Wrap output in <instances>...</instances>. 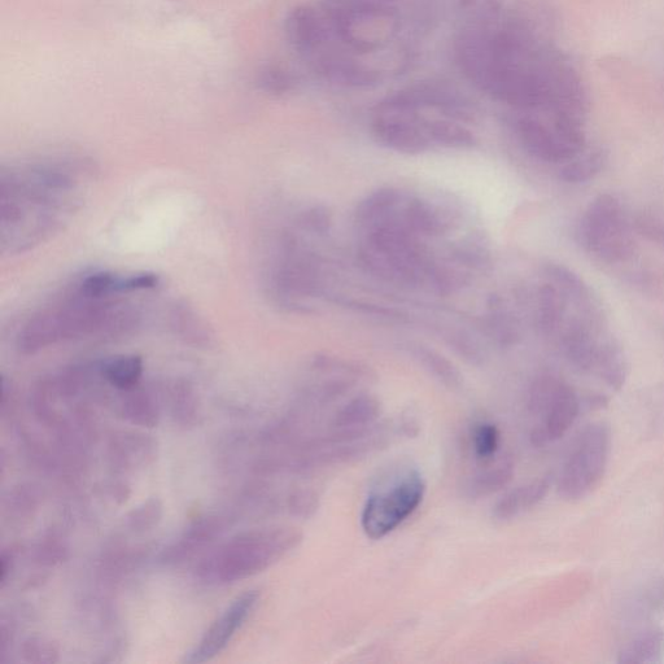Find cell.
<instances>
[{
	"label": "cell",
	"instance_id": "1",
	"mask_svg": "<svg viewBox=\"0 0 664 664\" xmlns=\"http://www.w3.org/2000/svg\"><path fill=\"white\" fill-rule=\"evenodd\" d=\"M419 21L418 0H329L294 12L287 33L318 67L365 81L399 63Z\"/></svg>",
	"mask_w": 664,
	"mask_h": 664
},
{
	"label": "cell",
	"instance_id": "2",
	"mask_svg": "<svg viewBox=\"0 0 664 664\" xmlns=\"http://www.w3.org/2000/svg\"><path fill=\"white\" fill-rule=\"evenodd\" d=\"M93 165L76 157H46L0 172V247L19 255L59 233L80 209Z\"/></svg>",
	"mask_w": 664,
	"mask_h": 664
},
{
	"label": "cell",
	"instance_id": "3",
	"mask_svg": "<svg viewBox=\"0 0 664 664\" xmlns=\"http://www.w3.org/2000/svg\"><path fill=\"white\" fill-rule=\"evenodd\" d=\"M141 316L128 303L93 299L74 291L73 296L39 310L17 335V349L36 355L52 345L91 338H115L138 326Z\"/></svg>",
	"mask_w": 664,
	"mask_h": 664
},
{
	"label": "cell",
	"instance_id": "4",
	"mask_svg": "<svg viewBox=\"0 0 664 664\" xmlns=\"http://www.w3.org/2000/svg\"><path fill=\"white\" fill-rule=\"evenodd\" d=\"M303 543L295 527L257 528L231 537L203 559L199 578L207 583L233 584L261 574Z\"/></svg>",
	"mask_w": 664,
	"mask_h": 664
},
{
	"label": "cell",
	"instance_id": "5",
	"mask_svg": "<svg viewBox=\"0 0 664 664\" xmlns=\"http://www.w3.org/2000/svg\"><path fill=\"white\" fill-rule=\"evenodd\" d=\"M426 495V482L413 467L380 483L370 493L362 509V531L371 540H380L392 534L421 506Z\"/></svg>",
	"mask_w": 664,
	"mask_h": 664
},
{
	"label": "cell",
	"instance_id": "6",
	"mask_svg": "<svg viewBox=\"0 0 664 664\" xmlns=\"http://www.w3.org/2000/svg\"><path fill=\"white\" fill-rule=\"evenodd\" d=\"M528 412L537 421L530 434L531 444L543 448L567 434L580 413V400L565 382L552 375H541L531 384Z\"/></svg>",
	"mask_w": 664,
	"mask_h": 664
},
{
	"label": "cell",
	"instance_id": "7",
	"mask_svg": "<svg viewBox=\"0 0 664 664\" xmlns=\"http://www.w3.org/2000/svg\"><path fill=\"white\" fill-rule=\"evenodd\" d=\"M579 235L583 247L607 264L626 261L635 252L622 204L613 195L597 196L589 204L581 218Z\"/></svg>",
	"mask_w": 664,
	"mask_h": 664
},
{
	"label": "cell",
	"instance_id": "8",
	"mask_svg": "<svg viewBox=\"0 0 664 664\" xmlns=\"http://www.w3.org/2000/svg\"><path fill=\"white\" fill-rule=\"evenodd\" d=\"M610 454V430L594 423L576 441L558 478V493L566 500L588 496L604 478Z\"/></svg>",
	"mask_w": 664,
	"mask_h": 664
},
{
	"label": "cell",
	"instance_id": "9",
	"mask_svg": "<svg viewBox=\"0 0 664 664\" xmlns=\"http://www.w3.org/2000/svg\"><path fill=\"white\" fill-rule=\"evenodd\" d=\"M260 601L259 591H247L237 598L205 632L198 646L186 654L185 663H204L216 658L227 648L240 628L246 624Z\"/></svg>",
	"mask_w": 664,
	"mask_h": 664
},
{
	"label": "cell",
	"instance_id": "10",
	"mask_svg": "<svg viewBox=\"0 0 664 664\" xmlns=\"http://www.w3.org/2000/svg\"><path fill=\"white\" fill-rule=\"evenodd\" d=\"M373 131L380 144L400 154H423L431 147L430 138L413 109L384 106L382 115L374 122Z\"/></svg>",
	"mask_w": 664,
	"mask_h": 664
},
{
	"label": "cell",
	"instance_id": "11",
	"mask_svg": "<svg viewBox=\"0 0 664 664\" xmlns=\"http://www.w3.org/2000/svg\"><path fill=\"white\" fill-rule=\"evenodd\" d=\"M159 282V275L154 273L119 275L112 272H95L81 279L76 292L93 299H112L130 292L152 290Z\"/></svg>",
	"mask_w": 664,
	"mask_h": 664
},
{
	"label": "cell",
	"instance_id": "12",
	"mask_svg": "<svg viewBox=\"0 0 664 664\" xmlns=\"http://www.w3.org/2000/svg\"><path fill=\"white\" fill-rule=\"evenodd\" d=\"M518 135L524 148L545 163H561L579 154V151L558 133L556 126L550 130L534 119L519 121Z\"/></svg>",
	"mask_w": 664,
	"mask_h": 664
},
{
	"label": "cell",
	"instance_id": "13",
	"mask_svg": "<svg viewBox=\"0 0 664 664\" xmlns=\"http://www.w3.org/2000/svg\"><path fill=\"white\" fill-rule=\"evenodd\" d=\"M229 519L221 515H207L196 519L178 541L164 550L161 562L164 565H181L187 559L212 544L217 536L226 531Z\"/></svg>",
	"mask_w": 664,
	"mask_h": 664
},
{
	"label": "cell",
	"instance_id": "14",
	"mask_svg": "<svg viewBox=\"0 0 664 664\" xmlns=\"http://www.w3.org/2000/svg\"><path fill=\"white\" fill-rule=\"evenodd\" d=\"M156 456V441L141 432H119L109 443V460L120 471L142 469L151 465Z\"/></svg>",
	"mask_w": 664,
	"mask_h": 664
},
{
	"label": "cell",
	"instance_id": "15",
	"mask_svg": "<svg viewBox=\"0 0 664 664\" xmlns=\"http://www.w3.org/2000/svg\"><path fill=\"white\" fill-rule=\"evenodd\" d=\"M515 474L514 458L510 453H500L495 460L479 463L475 473L466 480L465 495L480 500L509 486Z\"/></svg>",
	"mask_w": 664,
	"mask_h": 664
},
{
	"label": "cell",
	"instance_id": "16",
	"mask_svg": "<svg viewBox=\"0 0 664 664\" xmlns=\"http://www.w3.org/2000/svg\"><path fill=\"white\" fill-rule=\"evenodd\" d=\"M552 483V476L546 475L511 489L498 500L493 508V517L497 521L506 522L534 509L548 495Z\"/></svg>",
	"mask_w": 664,
	"mask_h": 664
},
{
	"label": "cell",
	"instance_id": "17",
	"mask_svg": "<svg viewBox=\"0 0 664 664\" xmlns=\"http://www.w3.org/2000/svg\"><path fill=\"white\" fill-rule=\"evenodd\" d=\"M119 414L135 426L154 428L159 425L160 405L155 392L139 386L128 391H117Z\"/></svg>",
	"mask_w": 664,
	"mask_h": 664
},
{
	"label": "cell",
	"instance_id": "18",
	"mask_svg": "<svg viewBox=\"0 0 664 664\" xmlns=\"http://www.w3.org/2000/svg\"><path fill=\"white\" fill-rule=\"evenodd\" d=\"M486 326L489 336L502 349L515 347L521 342V327L517 318L498 295L488 297Z\"/></svg>",
	"mask_w": 664,
	"mask_h": 664
},
{
	"label": "cell",
	"instance_id": "19",
	"mask_svg": "<svg viewBox=\"0 0 664 664\" xmlns=\"http://www.w3.org/2000/svg\"><path fill=\"white\" fill-rule=\"evenodd\" d=\"M99 368L109 387L116 391H128L141 383L144 362L141 356L122 355L103 361Z\"/></svg>",
	"mask_w": 664,
	"mask_h": 664
},
{
	"label": "cell",
	"instance_id": "20",
	"mask_svg": "<svg viewBox=\"0 0 664 664\" xmlns=\"http://www.w3.org/2000/svg\"><path fill=\"white\" fill-rule=\"evenodd\" d=\"M170 325L179 338L194 347H209L213 343L212 330L190 305H174L170 312Z\"/></svg>",
	"mask_w": 664,
	"mask_h": 664
},
{
	"label": "cell",
	"instance_id": "21",
	"mask_svg": "<svg viewBox=\"0 0 664 664\" xmlns=\"http://www.w3.org/2000/svg\"><path fill=\"white\" fill-rule=\"evenodd\" d=\"M403 221L415 235L440 237L448 231V224L439 209L422 199H412L406 204Z\"/></svg>",
	"mask_w": 664,
	"mask_h": 664
},
{
	"label": "cell",
	"instance_id": "22",
	"mask_svg": "<svg viewBox=\"0 0 664 664\" xmlns=\"http://www.w3.org/2000/svg\"><path fill=\"white\" fill-rule=\"evenodd\" d=\"M409 352L435 379L449 390H460L463 378L447 357L422 344H410Z\"/></svg>",
	"mask_w": 664,
	"mask_h": 664
},
{
	"label": "cell",
	"instance_id": "23",
	"mask_svg": "<svg viewBox=\"0 0 664 664\" xmlns=\"http://www.w3.org/2000/svg\"><path fill=\"white\" fill-rule=\"evenodd\" d=\"M401 200L400 192L392 187H383L361 200L356 209L358 224L371 226L391 217Z\"/></svg>",
	"mask_w": 664,
	"mask_h": 664
},
{
	"label": "cell",
	"instance_id": "24",
	"mask_svg": "<svg viewBox=\"0 0 664 664\" xmlns=\"http://www.w3.org/2000/svg\"><path fill=\"white\" fill-rule=\"evenodd\" d=\"M174 421L182 427H194L199 418V401L194 387L185 380H176L168 390Z\"/></svg>",
	"mask_w": 664,
	"mask_h": 664
},
{
	"label": "cell",
	"instance_id": "25",
	"mask_svg": "<svg viewBox=\"0 0 664 664\" xmlns=\"http://www.w3.org/2000/svg\"><path fill=\"white\" fill-rule=\"evenodd\" d=\"M565 304L563 297L553 285L541 286L537 295V327L545 335H553L563 322Z\"/></svg>",
	"mask_w": 664,
	"mask_h": 664
},
{
	"label": "cell",
	"instance_id": "26",
	"mask_svg": "<svg viewBox=\"0 0 664 664\" xmlns=\"http://www.w3.org/2000/svg\"><path fill=\"white\" fill-rule=\"evenodd\" d=\"M423 130L431 143H438L447 148L465 150L473 148L476 143L473 133L454 121H423Z\"/></svg>",
	"mask_w": 664,
	"mask_h": 664
},
{
	"label": "cell",
	"instance_id": "27",
	"mask_svg": "<svg viewBox=\"0 0 664 664\" xmlns=\"http://www.w3.org/2000/svg\"><path fill=\"white\" fill-rule=\"evenodd\" d=\"M469 444L478 463H486L500 456L501 432L495 423L479 421L471 427Z\"/></svg>",
	"mask_w": 664,
	"mask_h": 664
},
{
	"label": "cell",
	"instance_id": "28",
	"mask_svg": "<svg viewBox=\"0 0 664 664\" xmlns=\"http://www.w3.org/2000/svg\"><path fill=\"white\" fill-rule=\"evenodd\" d=\"M664 636L658 629L642 633L619 655L620 663L646 664L657 662L662 655Z\"/></svg>",
	"mask_w": 664,
	"mask_h": 664
},
{
	"label": "cell",
	"instance_id": "29",
	"mask_svg": "<svg viewBox=\"0 0 664 664\" xmlns=\"http://www.w3.org/2000/svg\"><path fill=\"white\" fill-rule=\"evenodd\" d=\"M39 498L38 489L32 484H20L4 500V514L13 521H29L37 513Z\"/></svg>",
	"mask_w": 664,
	"mask_h": 664
},
{
	"label": "cell",
	"instance_id": "30",
	"mask_svg": "<svg viewBox=\"0 0 664 664\" xmlns=\"http://www.w3.org/2000/svg\"><path fill=\"white\" fill-rule=\"evenodd\" d=\"M163 517V502L159 498H151L126 515V527L134 534H144L159 526Z\"/></svg>",
	"mask_w": 664,
	"mask_h": 664
},
{
	"label": "cell",
	"instance_id": "31",
	"mask_svg": "<svg viewBox=\"0 0 664 664\" xmlns=\"http://www.w3.org/2000/svg\"><path fill=\"white\" fill-rule=\"evenodd\" d=\"M606 156L604 152H593L583 159L563 166L559 178L569 183H583L597 176L604 169Z\"/></svg>",
	"mask_w": 664,
	"mask_h": 664
},
{
	"label": "cell",
	"instance_id": "32",
	"mask_svg": "<svg viewBox=\"0 0 664 664\" xmlns=\"http://www.w3.org/2000/svg\"><path fill=\"white\" fill-rule=\"evenodd\" d=\"M21 657L25 663L52 664L60 661L58 644L43 636H32L21 646Z\"/></svg>",
	"mask_w": 664,
	"mask_h": 664
},
{
	"label": "cell",
	"instance_id": "33",
	"mask_svg": "<svg viewBox=\"0 0 664 664\" xmlns=\"http://www.w3.org/2000/svg\"><path fill=\"white\" fill-rule=\"evenodd\" d=\"M332 222H334V218H332L330 208L325 205H314L297 216L296 227L304 233L322 237V235L330 233Z\"/></svg>",
	"mask_w": 664,
	"mask_h": 664
},
{
	"label": "cell",
	"instance_id": "34",
	"mask_svg": "<svg viewBox=\"0 0 664 664\" xmlns=\"http://www.w3.org/2000/svg\"><path fill=\"white\" fill-rule=\"evenodd\" d=\"M320 506L317 492L310 488H295L286 497V509L296 518H310Z\"/></svg>",
	"mask_w": 664,
	"mask_h": 664
},
{
	"label": "cell",
	"instance_id": "35",
	"mask_svg": "<svg viewBox=\"0 0 664 664\" xmlns=\"http://www.w3.org/2000/svg\"><path fill=\"white\" fill-rule=\"evenodd\" d=\"M68 556V546L60 535L50 534L43 537L37 546L36 558L41 565L55 566Z\"/></svg>",
	"mask_w": 664,
	"mask_h": 664
},
{
	"label": "cell",
	"instance_id": "36",
	"mask_svg": "<svg viewBox=\"0 0 664 664\" xmlns=\"http://www.w3.org/2000/svg\"><path fill=\"white\" fill-rule=\"evenodd\" d=\"M448 344L454 352L471 365L483 364L484 355L478 343L469 334L463 331H452L447 335Z\"/></svg>",
	"mask_w": 664,
	"mask_h": 664
},
{
	"label": "cell",
	"instance_id": "37",
	"mask_svg": "<svg viewBox=\"0 0 664 664\" xmlns=\"http://www.w3.org/2000/svg\"><path fill=\"white\" fill-rule=\"evenodd\" d=\"M453 257L460 264L473 269L486 268L489 264V255L486 249L476 243H462L454 248Z\"/></svg>",
	"mask_w": 664,
	"mask_h": 664
},
{
	"label": "cell",
	"instance_id": "38",
	"mask_svg": "<svg viewBox=\"0 0 664 664\" xmlns=\"http://www.w3.org/2000/svg\"><path fill=\"white\" fill-rule=\"evenodd\" d=\"M637 233L658 244H664V221L649 213H640L633 221Z\"/></svg>",
	"mask_w": 664,
	"mask_h": 664
},
{
	"label": "cell",
	"instance_id": "39",
	"mask_svg": "<svg viewBox=\"0 0 664 664\" xmlns=\"http://www.w3.org/2000/svg\"><path fill=\"white\" fill-rule=\"evenodd\" d=\"M345 305L349 308L357 310V312L373 314V316L395 318V320H403V313L395 309H387L378 307V305L361 303V301H344Z\"/></svg>",
	"mask_w": 664,
	"mask_h": 664
},
{
	"label": "cell",
	"instance_id": "40",
	"mask_svg": "<svg viewBox=\"0 0 664 664\" xmlns=\"http://www.w3.org/2000/svg\"><path fill=\"white\" fill-rule=\"evenodd\" d=\"M13 565H15V554L12 549H4L0 556V588L6 587L8 576H10Z\"/></svg>",
	"mask_w": 664,
	"mask_h": 664
},
{
	"label": "cell",
	"instance_id": "41",
	"mask_svg": "<svg viewBox=\"0 0 664 664\" xmlns=\"http://www.w3.org/2000/svg\"><path fill=\"white\" fill-rule=\"evenodd\" d=\"M12 640V629L10 626H7V623L3 620L2 626H0V661L3 662L4 657H6V653L8 652V649H10Z\"/></svg>",
	"mask_w": 664,
	"mask_h": 664
}]
</instances>
